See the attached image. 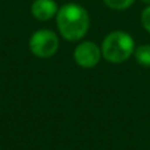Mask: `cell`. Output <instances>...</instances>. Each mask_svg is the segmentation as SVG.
<instances>
[{
    "label": "cell",
    "instance_id": "8992f818",
    "mask_svg": "<svg viewBox=\"0 0 150 150\" xmlns=\"http://www.w3.org/2000/svg\"><path fill=\"white\" fill-rule=\"evenodd\" d=\"M134 57L138 65L150 67V45H141L134 50Z\"/></svg>",
    "mask_w": 150,
    "mask_h": 150
},
{
    "label": "cell",
    "instance_id": "9c48e42d",
    "mask_svg": "<svg viewBox=\"0 0 150 150\" xmlns=\"http://www.w3.org/2000/svg\"><path fill=\"white\" fill-rule=\"evenodd\" d=\"M144 3H148V4H150V0H142Z\"/></svg>",
    "mask_w": 150,
    "mask_h": 150
},
{
    "label": "cell",
    "instance_id": "6da1fadb",
    "mask_svg": "<svg viewBox=\"0 0 150 150\" xmlns=\"http://www.w3.org/2000/svg\"><path fill=\"white\" fill-rule=\"evenodd\" d=\"M57 26L65 40L78 41L86 36L90 28V16L82 5L69 3L58 9Z\"/></svg>",
    "mask_w": 150,
    "mask_h": 150
},
{
    "label": "cell",
    "instance_id": "5b68a950",
    "mask_svg": "<svg viewBox=\"0 0 150 150\" xmlns=\"http://www.w3.org/2000/svg\"><path fill=\"white\" fill-rule=\"evenodd\" d=\"M58 5L54 0H34L32 4V15L40 21H49L57 16Z\"/></svg>",
    "mask_w": 150,
    "mask_h": 150
},
{
    "label": "cell",
    "instance_id": "3957f363",
    "mask_svg": "<svg viewBox=\"0 0 150 150\" xmlns=\"http://www.w3.org/2000/svg\"><path fill=\"white\" fill-rule=\"evenodd\" d=\"M59 46V40L54 32L49 29H40L29 40V49L36 57L49 58L54 55Z\"/></svg>",
    "mask_w": 150,
    "mask_h": 150
},
{
    "label": "cell",
    "instance_id": "7a4b0ae2",
    "mask_svg": "<svg viewBox=\"0 0 150 150\" xmlns=\"http://www.w3.org/2000/svg\"><path fill=\"white\" fill-rule=\"evenodd\" d=\"M134 53V40L122 30H115L104 38L101 55L108 62L122 63Z\"/></svg>",
    "mask_w": 150,
    "mask_h": 150
},
{
    "label": "cell",
    "instance_id": "277c9868",
    "mask_svg": "<svg viewBox=\"0 0 150 150\" xmlns=\"http://www.w3.org/2000/svg\"><path fill=\"white\" fill-rule=\"evenodd\" d=\"M101 58V49L91 41L79 44L74 50V59L80 67L91 69L99 63Z\"/></svg>",
    "mask_w": 150,
    "mask_h": 150
},
{
    "label": "cell",
    "instance_id": "52a82bcc",
    "mask_svg": "<svg viewBox=\"0 0 150 150\" xmlns=\"http://www.w3.org/2000/svg\"><path fill=\"white\" fill-rule=\"evenodd\" d=\"M105 5L115 11H124L134 3V0H104Z\"/></svg>",
    "mask_w": 150,
    "mask_h": 150
},
{
    "label": "cell",
    "instance_id": "ba28073f",
    "mask_svg": "<svg viewBox=\"0 0 150 150\" xmlns=\"http://www.w3.org/2000/svg\"><path fill=\"white\" fill-rule=\"evenodd\" d=\"M141 23H142L144 28L150 33V7L145 8L142 11V13H141Z\"/></svg>",
    "mask_w": 150,
    "mask_h": 150
}]
</instances>
